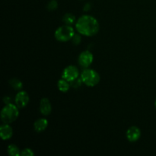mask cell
Segmentation results:
<instances>
[{
  "instance_id": "obj_5",
  "label": "cell",
  "mask_w": 156,
  "mask_h": 156,
  "mask_svg": "<svg viewBox=\"0 0 156 156\" xmlns=\"http://www.w3.org/2000/svg\"><path fill=\"white\" fill-rule=\"evenodd\" d=\"M79 69L75 66H69L64 69L62 74V79H66L69 82H73V81L79 79Z\"/></svg>"
},
{
  "instance_id": "obj_7",
  "label": "cell",
  "mask_w": 156,
  "mask_h": 156,
  "mask_svg": "<svg viewBox=\"0 0 156 156\" xmlns=\"http://www.w3.org/2000/svg\"><path fill=\"white\" fill-rule=\"evenodd\" d=\"M94 60V56L93 54L88 50L82 52L79 56V62L82 67L84 68H88L90 66Z\"/></svg>"
},
{
  "instance_id": "obj_4",
  "label": "cell",
  "mask_w": 156,
  "mask_h": 156,
  "mask_svg": "<svg viewBox=\"0 0 156 156\" xmlns=\"http://www.w3.org/2000/svg\"><path fill=\"white\" fill-rule=\"evenodd\" d=\"M74 35V29L71 25H68V24L59 27L54 34L55 38L59 42H67L73 39Z\"/></svg>"
},
{
  "instance_id": "obj_10",
  "label": "cell",
  "mask_w": 156,
  "mask_h": 156,
  "mask_svg": "<svg viewBox=\"0 0 156 156\" xmlns=\"http://www.w3.org/2000/svg\"><path fill=\"white\" fill-rule=\"evenodd\" d=\"M13 135V129L8 123H4L0 126V136L2 140H8Z\"/></svg>"
},
{
  "instance_id": "obj_13",
  "label": "cell",
  "mask_w": 156,
  "mask_h": 156,
  "mask_svg": "<svg viewBox=\"0 0 156 156\" xmlns=\"http://www.w3.org/2000/svg\"><path fill=\"white\" fill-rule=\"evenodd\" d=\"M7 152H8V154L11 156L21 155V152H20L19 148L15 144L9 145L7 148Z\"/></svg>"
},
{
  "instance_id": "obj_12",
  "label": "cell",
  "mask_w": 156,
  "mask_h": 156,
  "mask_svg": "<svg viewBox=\"0 0 156 156\" xmlns=\"http://www.w3.org/2000/svg\"><path fill=\"white\" fill-rule=\"evenodd\" d=\"M57 87L59 91H60L61 92L66 93L69 90L70 88V85L69 82L68 81H66L64 79H61L58 81L57 82Z\"/></svg>"
},
{
  "instance_id": "obj_16",
  "label": "cell",
  "mask_w": 156,
  "mask_h": 156,
  "mask_svg": "<svg viewBox=\"0 0 156 156\" xmlns=\"http://www.w3.org/2000/svg\"><path fill=\"white\" fill-rule=\"evenodd\" d=\"M58 3L56 0H51L50 2L47 4V9L50 11H54L57 9Z\"/></svg>"
},
{
  "instance_id": "obj_2",
  "label": "cell",
  "mask_w": 156,
  "mask_h": 156,
  "mask_svg": "<svg viewBox=\"0 0 156 156\" xmlns=\"http://www.w3.org/2000/svg\"><path fill=\"white\" fill-rule=\"evenodd\" d=\"M19 108L16 105L10 103L5 105L1 111L2 121L4 123H12L17 120L19 116Z\"/></svg>"
},
{
  "instance_id": "obj_1",
  "label": "cell",
  "mask_w": 156,
  "mask_h": 156,
  "mask_svg": "<svg viewBox=\"0 0 156 156\" xmlns=\"http://www.w3.org/2000/svg\"><path fill=\"white\" fill-rule=\"evenodd\" d=\"M76 28L80 34L91 37L98 32L100 25L95 18L91 15H85L77 20L76 22Z\"/></svg>"
},
{
  "instance_id": "obj_8",
  "label": "cell",
  "mask_w": 156,
  "mask_h": 156,
  "mask_svg": "<svg viewBox=\"0 0 156 156\" xmlns=\"http://www.w3.org/2000/svg\"><path fill=\"white\" fill-rule=\"evenodd\" d=\"M126 136L129 142L134 143V142H136L137 140H140V136H141V130L137 126H133L127 129Z\"/></svg>"
},
{
  "instance_id": "obj_6",
  "label": "cell",
  "mask_w": 156,
  "mask_h": 156,
  "mask_svg": "<svg viewBox=\"0 0 156 156\" xmlns=\"http://www.w3.org/2000/svg\"><path fill=\"white\" fill-rule=\"evenodd\" d=\"M30 98L28 94L24 91H20L15 98V102L18 108H24L28 105Z\"/></svg>"
},
{
  "instance_id": "obj_18",
  "label": "cell",
  "mask_w": 156,
  "mask_h": 156,
  "mask_svg": "<svg viewBox=\"0 0 156 156\" xmlns=\"http://www.w3.org/2000/svg\"><path fill=\"white\" fill-rule=\"evenodd\" d=\"M72 40H73V44H75L76 45H77V44H79V43L81 42V37L79 36V34H75L74 37H73V39Z\"/></svg>"
},
{
  "instance_id": "obj_14",
  "label": "cell",
  "mask_w": 156,
  "mask_h": 156,
  "mask_svg": "<svg viewBox=\"0 0 156 156\" xmlns=\"http://www.w3.org/2000/svg\"><path fill=\"white\" fill-rule=\"evenodd\" d=\"M9 85L15 90H21L23 88L22 82L19 79H16V78H13V79H10V81H9Z\"/></svg>"
},
{
  "instance_id": "obj_15",
  "label": "cell",
  "mask_w": 156,
  "mask_h": 156,
  "mask_svg": "<svg viewBox=\"0 0 156 156\" xmlns=\"http://www.w3.org/2000/svg\"><path fill=\"white\" fill-rule=\"evenodd\" d=\"M62 21L65 23V24H68V25H72L76 22V18L74 15L71 13H66L64 15L63 18H62Z\"/></svg>"
},
{
  "instance_id": "obj_11",
  "label": "cell",
  "mask_w": 156,
  "mask_h": 156,
  "mask_svg": "<svg viewBox=\"0 0 156 156\" xmlns=\"http://www.w3.org/2000/svg\"><path fill=\"white\" fill-rule=\"evenodd\" d=\"M48 126V121L45 118H40L34 123V129L36 132L41 133L45 130Z\"/></svg>"
},
{
  "instance_id": "obj_9",
  "label": "cell",
  "mask_w": 156,
  "mask_h": 156,
  "mask_svg": "<svg viewBox=\"0 0 156 156\" xmlns=\"http://www.w3.org/2000/svg\"><path fill=\"white\" fill-rule=\"evenodd\" d=\"M40 111L44 116H48L51 114L52 105L50 100L47 98H44L40 102Z\"/></svg>"
},
{
  "instance_id": "obj_19",
  "label": "cell",
  "mask_w": 156,
  "mask_h": 156,
  "mask_svg": "<svg viewBox=\"0 0 156 156\" xmlns=\"http://www.w3.org/2000/svg\"><path fill=\"white\" fill-rule=\"evenodd\" d=\"M3 101H4V103L5 104V105H8V104H10L11 103V98L9 97H8V96H6V97L4 98V99H3Z\"/></svg>"
},
{
  "instance_id": "obj_17",
  "label": "cell",
  "mask_w": 156,
  "mask_h": 156,
  "mask_svg": "<svg viewBox=\"0 0 156 156\" xmlns=\"http://www.w3.org/2000/svg\"><path fill=\"white\" fill-rule=\"evenodd\" d=\"M34 152L33 150L29 148H26L21 150V156H34Z\"/></svg>"
},
{
  "instance_id": "obj_3",
  "label": "cell",
  "mask_w": 156,
  "mask_h": 156,
  "mask_svg": "<svg viewBox=\"0 0 156 156\" xmlns=\"http://www.w3.org/2000/svg\"><path fill=\"white\" fill-rule=\"evenodd\" d=\"M82 83L88 87H94L100 82V75L94 69L85 68V70L82 72L80 76Z\"/></svg>"
},
{
  "instance_id": "obj_20",
  "label": "cell",
  "mask_w": 156,
  "mask_h": 156,
  "mask_svg": "<svg viewBox=\"0 0 156 156\" xmlns=\"http://www.w3.org/2000/svg\"><path fill=\"white\" fill-rule=\"evenodd\" d=\"M155 108H156V99H155Z\"/></svg>"
}]
</instances>
